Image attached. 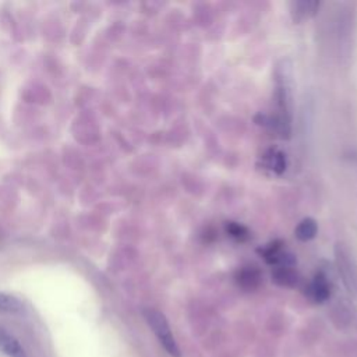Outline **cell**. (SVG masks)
<instances>
[{
	"mask_svg": "<svg viewBox=\"0 0 357 357\" xmlns=\"http://www.w3.org/2000/svg\"><path fill=\"white\" fill-rule=\"evenodd\" d=\"M144 318L149 325V328L152 329V332L155 333V336L158 337L162 347L167 351V354H170L172 357H180V349L172 333V329L169 326L166 317L155 308H145Z\"/></svg>",
	"mask_w": 357,
	"mask_h": 357,
	"instance_id": "obj_1",
	"label": "cell"
},
{
	"mask_svg": "<svg viewBox=\"0 0 357 357\" xmlns=\"http://www.w3.org/2000/svg\"><path fill=\"white\" fill-rule=\"evenodd\" d=\"M307 296L315 303H324L331 296V286L325 275L318 273L307 286Z\"/></svg>",
	"mask_w": 357,
	"mask_h": 357,
	"instance_id": "obj_2",
	"label": "cell"
},
{
	"mask_svg": "<svg viewBox=\"0 0 357 357\" xmlns=\"http://www.w3.org/2000/svg\"><path fill=\"white\" fill-rule=\"evenodd\" d=\"M0 351L8 357H26L20 342L0 325Z\"/></svg>",
	"mask_w": 357,
	"mask_h": 357,
	"instance_id": "obj_3",
	"label": "cell"
},
{
	"mask_svg": "<svg viewBox=\"0 0 357 357\" xmlns=\"http://www.w3.org/2000/svg\"><path fill=\"white\" fill-rule=\"evenodd\" d=\"M237 284L244 290H254L261 283V275L259 271L254 266H245L241 271H238L236 276Z\"/></svg>",
	"mask_w": 357,
	"mask_h": 357,
	"instance_id": "obj_4",
	"label": "cell"
},
{
	"mask_svg": "<svg viewBox=\"0 0 357 357\" xmlns=\"http://www.w3.org/2000/svg\"><path fill=\"white\" fill-rule=\"evenodd\" d=\"M272 278L273 280L280 284V286H284V287H293L297 284L298 282V276L297 273L293 271L291 266H278L273 273H272Z\"/></svg>",
	"mask_w": 357,
	"mask_h": 357,
	"instance_id": "obj_5",
	"label": "cell"
},
{
	"mask_svg": "<svg viewBox=\"0 0 357 357\" xmlns=\"http://www.w3.org/2000/svg\"><path fill=\"white\" fill-rule=\"evenodd\" d=\"M317 230H318V227H317L315 220L311 219V218H307V219H303V220L297 225V227H296V236H297V238L301 240V241H308V240H311V238L315 237Z\"/></svg>",
	"mask_w": 357,
	"mask_h": 357,
	"instance_id": "obj_6",
	"label": "cell"
},
{
	"mask_svg": "<svg viewBox=\"0 0 357 357\" xmlns=\"http://www.w3.org/2000/svg\"><path fill=\"white\" fill-rule=\"evenodd\" d=\"M24 305L21 300H18L15 296L0 293V311L1 312H20L22 311Z\"/></svg>",
	"mask_w": 357,
	"mask_h": 357,
	"instance_id": "obj_7",
	"label": "cell"
},
{
	"mask_svg": "<svg viewBox=\"0 0 357 357\" xmlns=\"http://www.w3.org/2000/svg\"><path fill=\"white\" fill-rule=\"evenodd\" d=\"M266 160H268V165L269 167L276 172V173H282L284 172L286 169V158H284V153L278 151V149H272L269 151V153L266 155Z\"/></svg>",
	"mask_w": 357,
	"mask_h": 357,
	"instance_id": "obj_8",
	"label": "cell"
},
{
	"mask_svg": "<svg viewBox=\"0 0 357 357\" xmlns=\"http://www.w3.org/2000/svg\"><path fill=\"white\" fill-rule=\"evenodd\" d=\"M294 7H296V13L298 15L308 17L315 13V10L319 7V3L318 1H298V3H294Z\"/></svg>",
	"mask_w": 357,
	"mask_h": 357,
	"instance_id": "obj_9",
	"label": "cell"
},
{
	"mask_svg": "<svg viewBox=\"0 0 357 357\" xmlns=\"http://www.w3.org/2000/svg\"><path fill=\"white\" fill-rule=\"evenodd\" d=\"M226 230H227V233H229L231 237H234V238H237V240H244V238H247V236H248L247 229H245L244 226L236 223V222H229V223L226 225Z\"/></svg>",
	"mask_w": 357,
	"mask_h": 357,
	"instance_id": "obj_10",
	"label": "cell"
}]
</instances>
